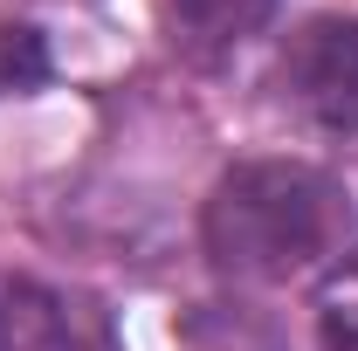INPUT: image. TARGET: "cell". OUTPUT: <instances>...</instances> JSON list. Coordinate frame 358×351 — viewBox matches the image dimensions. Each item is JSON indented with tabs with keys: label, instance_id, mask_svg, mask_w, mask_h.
<instances>
[{
	"label": "cell",
	"instance_id": "52a82bcc",
	"mask_svg": "<svg viewBox=\"0 0 358 351\" xmlns=\"http://www.w3.org/2000/svg\"><path fill=\"white\" fill-rule=\"evenodd\" d=\"M234 351H282V345H275V338H262V331H255V338H234Z\"/></svg>",
	"mask_w": 358,
	"mask_h": 351
},
{
	"label": "cell",
	"instance_id": "5b68a950",
	"mask_svg": "<svg viewBox=\"0 0 358 351\" xmlns=\"http://www.w3.org/2000/svg\"><path fill=\"white\" fill-rule=\"evenodd\" d=\"M317 345L324 351H358V248L317 275Z\"/></svg>",
	"mask_w": 358,
	"mask_h": 351
},
{
	"label": "cell",
	"instance_id": "3957f363",
	"mask_svg": "<svg viewBox=\"0 0 358 351\" xmlns=\"http://www.w3.org/2000/svg\"><path fill=\"white\" fill-rule=\"evenodd\" d=\"M0 351H117V331L96 296L0 268Z\"/></svg>",
	"mask_w": 358,
	"mask_h": 351
},
{
	"label": "cell",
	"instance_id": "277c9868",
	"mask_svg": "<svg viewBox=\"0 0 358 351\" xmlns=\"http://www.w3.org/2000/svg\"><path fill=\"white\" fill-rule=\"evenodd\" d=\"M275 7L282 0H159V28H166V48L173 55L214 69V62L241 55V48L262 35L268 21H275Z\"/></svg>",
	"mask_w": 358,
	"mask_h": 351
},
{
	"label": "cell",
	"instance_id": "6da1fadb",
	"mask_svg": "<svg viewBox=\"0 0 358 351\" xmlns=\"http://www.w3.org/2000/svg\"><path fill=\"white\" fill-rule=\"evenodd\" d=\"M200 241L227 282H255V289L296 282L345 255L352 193L310 159H248L207 193Z\"/></svg>",
	"mask_w": 358,
	"mask_h": 351
},
{
	"label": "cell",
	"instance_id": "8992f818",
	"mask_svg": "<svg viewBox=\"0 0 358 351\" xmlns=\"http://www.w3.org/2000/svg\"><path fill=\"white\" fill-rule=\"evenodd\" d=\"M48 42L35 28H21V21H7L0 28V96H28V89L48 83Z\"/></svg>",
	"mask_w": 358,
	"mask_h": 351
},
{
	"label": "cell",
	"instance_id": "7a4b0ae2",
	"mask_svg": "<svg viewBox=\"0 0 358 351\" xmlns=\"http://www.w3.org/2000/svg\"><path fill=\"white\" fill-rule=\"evenodd\" d=\"M275 89L324 131H358V14H310L275 55Z\"/></svg>",
	"mask_w": 358,
	"mask_h": 351
}]
</instances>
